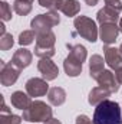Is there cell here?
I'll return each mask as SVG.
<instances>
[{"label":"cell","mask_w":122,"mask_h":124,"mask_svg":"<svg viewBox=\"0 0 122 124\" xmlns=\"http://www.w3.org/2000/svg\"><path fill=\"white\" fill-rule=\"evenodd\" d=\"M93 124H122V110L116 101L105 100L96 105L93 117Z\"/></svg>","instance_id":"6da1fadb"},{"label":"cell","mask_w":122,"mask_h":124,"mask_svg":"<svg viewBox=\"0 0 122 124\" xmlns=\"http://www.w3.org/2000/svg\"><path fill=\"white\" fill-rule=\"evenodd\" d=\"M52 117H53V110L50 108V105H47L40 100L33 101L32 105L23 111L22 116V118L29 123H47Z\"/></svg>","instance_id":"7a4b0ae2"},{"label":"cell","mask_w":122,"mask_h":124,"mask_svg":"<svg viewBox=\"0 0 122 124\" xmlns=\"http://www.w3.org/2000/svg\"><path fill=\"white\" fill-rule=\"evenodd\" d=\"M56 35L53 32H46L36 35V45H34V55L40 59L43 58H52L56 54Z\"/></svg>","instance_id":"3957f363"},{"label":"cell","mask_w":122,"mask_h":124,"mask_svg":"<svg viewBox=\"0 0 122 124\" xmlns=\"http://www.w3.org/2000/svg\"><path fill=\"white\" fill-rule=\"evenodd\" d=\"M59 22H61L59 13L56 10H49L45 15L34 16V19H32V22H30V28L36 35H40V33L50 32L52 28L59 25Z\"/></svg>","instance_id":"277c9868"},{"label":"cell","mask_w":122,"mask_h":124,"mask_svg":"<svg viewBox=\"0 0 122 124\" xmlns=\"http://www.w3.org/2000/svg\"><path fill=\"white\" fill-rule=\"evenodd\" d=\"M73 26L76 29V33L79 36H82L83 39H86L88 42H96L98 36H99V31L98 26L95 23V20H92L88 16H76L73 20Z\"/></svg>","instance_id":"5b68a950"},{"label":"cell","mask_w":122,"mask_h":124,"mask_svg":"<svg viewBox=\"0 0 122 124\" xmlns=\"http://www.w3.org/2000/svg\"><path fill=\"white\" fill-rule=\"evenodd\" d=\"M0 68H1L0 69V82H1L3 87L13 85L17 81V78L20 75V71H22L17 66H14L12 62L7 63L4 61H0Z\"/></svg>","instance_id":"8992f818"},{"label":"cell","mask_w":122,"mask_h":124,"mask_svg":"<svg viewBox=\"0 0 122 124\" xmlns=\"http://www.w3.org/2000/svg\"><path fill=\"white\" fill-rule=\"evenodd\" d=\"M25 88H26V93L29 94L30 97H43V95H46V94L49 93V84H47V81L46 79H43V78H36V77H33L30 79H27L26 81V85H25Z\"/></svg>","instance_id":"52a82bcc"},{"label":"cell","mask_w":122,"mask_h":124,"mask_svg":"<svg viewBox=\"0 0 122 124\" xmlns=\"http://www.w3.org/2000/svg\"><path fill=\"white\" fill-rule=\"evenodd\" d=\"M37 69L39 72L42 74V78L46 79L47 82L49 81H53L58 78L59 75V68L56 66V63L52 61L50 58H43L37 62Z\"/></svg>","instance_id":"ba28073f"},{"label":"cell","mask_w":122,"mask_h":124,"mask_svg":"<svg viewBox=\"0 0 122 124\" xmlns=\"http://www.w3.org/2000/svg\"><path fill=\"white\" fill-rule=\"evenodd\" d=\"M96 82L99 84V87L108 90L111 94L118 93L119 85H121V84L118 82V79H116V75H115L112 71H109V69H105V71L96 78Z\"/></svg>","instance_id":"9c48e42d"},{"label":"cell","mask_w":122,"mask_h":124,"mask_svg":"<svg viewBox=\"0 0 122 124\" xmlns=\"http://www.w3.org/2000/svg\"><path fill=\"white\" fill-rule=\"evenodd\" d=\"M103 54H105V62L111 69H115V72L122 69V55L118 48H114L111 45L103 46Z\"/></svg>","instance_id":"30bf717a"},{"label":"cell","mask_w":122,"mask_h":124,"mask_svg":"<svg viewBox=\"0 0 122 124\" xmlns=\"http://www.w3.org/2000/svg\"><path fill=\"white\" fill-rule=\"evenodd\" d=\"M119 32H121L119 26L116 23H103L101 25V29H99V38L105 45H112L115 43Z\"/></svg>","instance_id":"8fae6325"},{"label":"cell","mask_w":122,"mask_h":124,"mask_svg":"<svg viewBox=\"0 0 122 124\" xmlns=\"http://www.w3.org/2000/svg\"><path fill=\"white\" fill-rule=\"evenodd\" d=\"M32 59H33V55H32L30 51L26 49V48H20V49H17L13 54L12 63L14 66H17L19 69H25V68H27L32 63Z\"/></svg>","instance_id":"7c38bea8"},{"label":"cell","mask_w":122,"mask_h":124,"mask_svg":"<svg viewBox=\"0 0 122 124\" xmlns=\"http://www.w3.org/2000/svg\"><path fill=\"white\" fill-rule=\"evenodd\" d=\"M119 12H116L115 9L109 7V6H105L103 9H101L98 13H96V20L103 25V23H116L119 22Z\"/></svg>","instance_id":"4fadbf2b"},{"label":"cell","mask_w":122,"mask_h":124,"mask_svg":"<svg viewBox=\"0 0 122 124\" xmlns=\"http://www.w3.org/2000/svg\"><path fill=\"white\" fill-rule=\"evenodd\" d=\"M10 102H12V105L14 108L25 111V110H27L30 107L33 101L30 100L29 94H25L23 91H14L12 94V97H10Z\"/></svg>","instance_id":"5bb4252c"},{"label":"cell","mask_w":122,"mask_h":124,"mask_svg":"<svg viewBox=\"0 0 122 124\" xmlns=\"http://www.w3.org/2000/svg\"><path fill=\"white\" fill-rule=\"evenodd\" d=\"M63 69L68 77L75 78V77L81 75V72H82V62L73 58L72 55H68L66 59L63 61Z\"/></svg>","instance_id":"9a60e30c"},{"label":"cell","mask_w":122,"mask_h":124,"mask_svg":"<svg viewBox=\"0 0 122 124\" xmlns=\"http://www.w3.org/2000/svg\"><path fill=\"white\" fill-rule=\"evenodd\" d=\"M105 59L101 56V55H92L91 59H89V75H91L92 79L96 81V78L105 71Z\"/></svg>","instance_id":"2e32d148"},{"label":"cell","mask_w":122,"mask_h":124,"mask_svg":"<svg viewBox=\"0 0 122 124\" xmlns=\"http://www.w3.org/2000/svg\"><path fill=\"white\" fill-rule=\"evenodd\" d=\"M111 95V93L102 87H95L92 88V91L89 93V97H88V102L91 105H99L101 102H103L105 100H108V97Z\"/></svg>","instance_id":"e0dca14e"},{"label":"cell","mask_w":122,"mask_h":124,"mask_svg":"<svg viewBox=\"0 0 122 124\" xmlns=\"http://www.w3.org/2000/svg\"><path fill=\"white\" fill-rule=\"evenodd\" d=\"M47 100L53 107H61L66 101V91L61 87H52L47 93Z\"/></svg>","instance_id":"ac0fdd59"},{"label":"cell","mask_w":122,"mask_h":124,"mask_svg":"<svg viewBox=\"0 0 122 124\" xmlns=\"http://www.w3.org/2000/svg\"><path fill=\"white\" fill-rule=\"evenodd\" d=\"M59 12H62L68 17L78 16V13L81 12V3L78 0H62Z\"/></svg>","instance_id":"d6986e66"},{"label":"cell","mask_w":122,"mask_h":124,"mask_svg":"<svg viewBox=\"0 0 122 124\" xmlns=\"http://www.w3.org/2000/svg\"><path fill=\"white\" fill-rule=\"evenodd\" d=\"M68 51H69V55H72L73 58H76L78 61H81L82 63L86 61L88 58V52H86V48L81 43H76V45H72V43H68Z\"/></svg>","instance_id":"ffe728a7"},{"label":"cell","mask_w":122,"mask_h":124,"mask_svg":"<svg viewBox=\"0 0 122 124\" xmlns=\"http://www.w3.org/2000/svg\"><path fill=\"white\" fill-rule=\"evenodd\" d=\"M13 12L19 16H26L32 12V3L26 0H14L13 1Z\"/></svg>","instance_id":"44dd1931"},{"label":"cell","mask_w":122,"mask_h":124,"mask_svg":"<svg viewBox=\"0 0 122 124\" xmlns=\"http://www.w3.org/2000/svg\"><path fill=\"white\" fill-rule=\"evenodd\" d=\"M36 38V33L33 31H23L20 35H19V43L22 46H27L33 43V39Z\"/></svg>","instance_id":"7402d4cb"},{"label":"cell","mask_w":122,"mask_h":124,"mask_svg":"<svg viewBox=\"0 0 122 124\" xmlns=\"http://www.w3.org/2000/svg\"><path fill=\"white\" fill-rule=\"evenodd\" d=\"M14 40H13V36L10 33H3L0 35V49L1 51H9L12 49Z\"/></svg>","instance_id":"603a6c76"},{"label":"cell","mask_w":122,"mask_h":124,"mask_svg":"<svg viewBox=\"0 0 122 124\" xmlns=\"http://www.w3.org/2000/svg\"><path fill=\"white\" fill-rule=\"evenodd\" d=\"M22 117L16 116V114H1L0 117V124H20L22 123Z\"/></svg>","instance_id":"cb8c5ba5"},{"label":"cell","mask_w":122,"mask_h":124,"mask_svg":"<svg viewBox=\"0 0 122 124\" xmlns=\"http://www.w3.org/2000/svg\"><path fill=\"white\" fill-rule=\"evenodd\" d=\"M0 16L3 22H7L12 19V7L6 1H0Z\"/></svg>","instance_id":"d4e9b609"},{"label":"cell","mask_w":122,"mask_h":124,"mask_svg":"<svg viewBox=\"0 0 122 124\" xmlns=\"http://www.w3.org/2000/svg\"><path fill=\"white\" fill-rule=\"evenodd\" d=\"M61 3L62 0H39V4L42 7H46L49 10H59L61 9Z\"/></svg>","instance_id":"484cf974"},{"label":"cell","mask_w":122,"mask_h":124,"mask_svg":"<svg viewBox=\"0 0 122 124\" xmlns=\"http://www.w3.org/2000/svg\"><path fill=\"white\" fill-rule=\"evenodd\" d=\"M105 4L106 6H109V7H112V9H115L116 12H122V3L121 0H105Z\"/></svg>","instance_id":"4316f807"},{"label":"cell","mask_w":122,"mask_h":124,"mask_svg":"<svg viewBox=\"0 0 122 124\" xmlns=\"http://www.w3.org/2000/svg\"><path fill=\"white\" fill-rule=\"evenodd\" d=\"M75 124H93V121H92L88 116L81 114V116H78V117H76V121H75Z\"/></svg>","instance_id":"83f0119b"},{"label":"cell","mask_w":122,"mask_h":124,"mask_svg":"<svg viewBox=\"0 0 122 124\" xmlns=\"http://www.w3.org/2000/svg\"><path fill=\"white\" fill-rule=\"evenodd\" d=\"M12 111L7 108V105H6V102L3 101V107H1V114H10Z\"/></svg>","instance_id":"f1b7e54d"},{"label":"cell","mask_w":122,"mask_h":124,"mask_svg":"<svg viewBox=\"0 0 122 124\" xmlns=\"http://www.w3.org/2000/svg\"><path fill=\"white\" fill-rule=\"evenodd\" d=\"M98 1H99V0H85V3H86L88 6H96Z\"/></svg>","instance_id":"f546056e"},{"label":"cell","mask_w":122,"mask_h":124,"mask_svg":"<svg viewBox=\"0 0 122 124\" xmlns=\"http://www.w3.org/2000/svg\"><path fill=\"white\" fill-rule=\"evenodd\" d=\"M115 75H116V79H118V82L122 85V69H121V71H118Z\"/></svg>","instance_id":"4dcf8cb0"},{"label":"cell","mask_w":122,"mask_h":124,"mask_svg":"<svg viewBox=\"0 0 122 124\" xmlns=\"http://www.w3.org/2000/svg\"><path fill=\"white\" fill-rule=\"evenodd\" d=\"M45 124H62V123L58 120V118H53V117H52V118H50L47 123H45Z\"/></svg>","instance_id":"1f68e13d"},{"label":"cell","mask_w":122,"mask_h":124,"mask_svg":"<svg viewBox=\"0 0 122 124\" xmlns=\"http://www.w3.org/2000/svg\"><path fill=\"white\" fill-rule=\"evenodd\" d=\"M118 26H119V31L122 32V16H121V19H119V25Z\"/></svg>","instance_id":"d6a6232c"},{"label":"cell","mask_w":122,"mask_h":124,"mask_svg":"<svg viewBox=\"0 0 122 124\" xmlns=\"http://www.w3.org/2000/svg\"><path fill=\"white\" fill-rule=\"evenodd\" d=\"M119 52H121V55H122V43H121V46H119Z\"/></svg>","instance_id":"836d02e7"},{"label":"cell","mask_w":122,"mask_h":124,"mask_svg":"<svg viewBox=\"0 0 122 124\" xmlns=\"http://www.w3.org/2000/svg\"><path fill=\"white\" fill-rule=\"evenodd\" d=\"M26 1H30V3H33V0H26Z\"/></svg>","instance_id":"e575fe53"}]
</instances>
